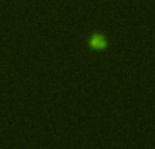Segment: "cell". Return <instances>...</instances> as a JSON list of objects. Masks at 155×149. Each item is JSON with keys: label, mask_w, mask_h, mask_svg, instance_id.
Returning <instances> with one entry per match:
<instances>
[{"label": "cell", "mask_w": 155, "mask_h": 149, "mask_svg": "<svg viewBox=\"0 0 155 149\" xmlns=\"http://www.w3.org/2000/svg\"><path fill=\"white\" fill-rule=\"evenodd\" d=\"M90 45H91V48H94V49H104L105 46H106V41H105V38L102 37V35L97 34L91 38Z\"/></svg>", "instance_id": "obj_1"}]
</instances>
